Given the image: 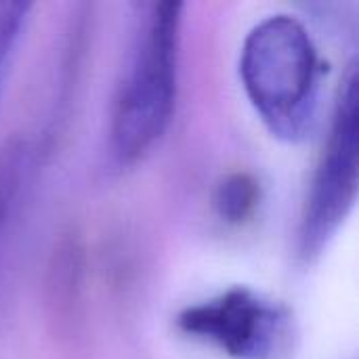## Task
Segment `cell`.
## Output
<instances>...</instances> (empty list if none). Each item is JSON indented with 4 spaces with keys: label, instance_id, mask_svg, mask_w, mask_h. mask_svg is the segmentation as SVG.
I'll return each mask as SVG.
<instances>
[{
    "label": "cell",
    "instance_id": "obj_2",
    "mask_svg": "<svg viewBox=\"0 0 359 359\" xmlns=\"http://www.w3.org/2000/svg\"><path fill=\"white\" fill-rule=\"evenodd\" d=\"M244 93L267 130L284 141L303 139L313 122L320 59L307 27L290 15L259 21L240 53Z\"/></svg>",
    "mask_w": 359,
    "mask_h": 359
},
{
    "label": "cell",
    "instance_id": "obj_1",
    "mask_svg": "<svg viewBox=\"0 0 359 359\" xmlns=\"http://www.w3.org/2000/svg\"><path fill=\"white\" fill-rule=\"evenodd\" d=\"M179 2H154L137 21L128 63L111 111V154L120 164L143 158L168 130L179 82Z\"/></svg>",
    "mask_w": 359,
    "mask_h": 359
},
{
    "label": "cell",
    "instance_id": "obj_6",
    "mask_svg": "<svg viewBox=\"0 0 359 359\" xmlns=\"http://www.w3.org/2000/svg\"><path fill=\"white\" fill-rule=\"evenodd\" d=\"M25 166V147L21 143H11L0 154V231L13 206L15 194L19 189L21 172Z\"/></svg>",
    "mask_w": 359,
    "mask_h": 359
},
{
    "label": "cell",
    "instance_id": "obj_4",
    "mask_svg": "<svg viewBox=\"0 0 359 359\" xmlns=\"http://www.w3.org/2000/svg\"><path fill=\"white\" fill-rule=\"evenodd\" d=\"M358 72L351 69L337 101L330 135L303 215L301 257L320 255L349 217L358 196Z\"/></svg>",
    "mask_w": 359,
    "mask_h": 359
},
{
    "label": "cell",
    "instance_id": "obj_5",
    "mask_svg": "<svg viewBox=\"0 0 359 359\" xmlns=\"http://www.w3.org/2000/svg\"><path fill=\"white\" fill-rule=\"evenodd\" d=\"M259 202V185L250 175H231L227 177L215 196V208L219 217L227 223L246 221Z\"/></svg>",
    "mask_w": 359,
    "mask_h": 359
},
{
    "label": "cell",
    "instance_id": "obj_7",
    "mask_svg": "<svg viewBox=\"0 0 359 359\" xmlns=\"http://www.w3.org/2000/svg\"><path fill=\"white\" fill-rule=\"evenodd\" d=\"M29 4L25 2H0V72L13 50L19 29L25 23Z\"/></svg>",
    "mask_w": 359,
    "mask_h": 359
},
{
    "label": "cell",
    "instance_id": "obj_3",
    "mask_svg": "<svg viewBox=\"0 0 359 359\" xmlns=\"http://www.w3.org/2000/svg\"><path fill=\"white\" fill-rule=\"evenodd\" d=\"M179 330L231 359H282L292 351V311L246 286L185 307Z\"/></svg>",
    "mask_w": 359,
    "mask_h": 359
}]
</instances>
